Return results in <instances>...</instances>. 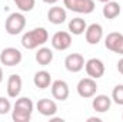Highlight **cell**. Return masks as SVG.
Returning <instances> with one entry per match:
<instances>
[{
    "mask_svg": "<svg viewBox=\"0 0 123 122\" xmlns=\"http://www.w3.org/2000/svg\"><path fill=\"white\" fill-rule=\"evenodd\" d=\"M49 40V32L44 27H34L33 30L23 33L22 36V46L27 50H34L43 46Z\"/></svg>",
    "mask_w": 123,
    "mask_h": 122,
    "instance_id": "6da1fadb",
    "label": "cell"
},
{
    "mask_svg": "<svg viewBox=\"0 0 123 122\" xmlns=\"http://www.w3.org/2000/svg\"><path fill=\"white\" fill-rule=\"evenodd\" d=\"M33 109H34V105L30 98H27V96L17 98L13 105L12 118L16 122H29L31 119Z\"/></svg>",
    "mask_w": 123,
    "mask_h": 122,
    "instance_id": "7a4b0ae2",
    "label": "cell"
},
{
    "mask_svg": "<svg viewBox=\"0 0 123 122\" xmlns=\"http://www.w3.org/2000/svg\"><path fill=\"white\" fill-rule=\"evenodd\" d=\"M26 27V17L23 14V12H14L10 13L4 22V30L10 36H16L20 34Z\"/></svg>",
    "mask_w": 123,
    "mask_h": 122,
    "instance_id": "3957f363",
    "label": "cell"
},
{
    "mask_svg": "<svg viewBox=\"0 0 123 122\" xmlns=\"http://www.w3.org/2000/svg\"><path fill=\"white\" fill-rule=\"evenodd\" d=\"M66 9L79 13V14H89L96 7L94 0H63Z\"/></svg>",
    "mask_w": 123,
    "mask_h": 122,
    "instance_id": "277c9868",
    "label": "cell"
},
{
    "mask_svg": "<svg viewBox=\"0 0 123 122\" xmlns=\"http://www.w3.org/2000/svg\"><path fill=\"white\" fill-rule=\"evenodd\" d=\"M22 59H23V55L17 47H4L0 52V62L4 66H9V68L16 66L22 62Z\"/></svg>",
    "mask_w": 123,
    "mask_h": 122,
    "instance_id": "5b68a950",
    "label": "cell"
},
{
    "mask_svg": "<svg viewBox=\"0 0 123 122\" xmlns=\"http://www.w3.org/2000/svg\"><path fill=\"white\" fill-rule=\"evenodd\" d=\"M97 88H99V86H97L96 79H93L90 76L80 79L79 83H77V86H76L79 96H82V98H85V99L93 98V96L96 95V92H97Z\"/></svg>",
    "mask_w": 123,
    "mask_h": 122,
    "instance_id": "8992f818",
    "label": "cell"
},
{
    "mask_svg": "<svg viewBox=\"0 0 123 122\" xmlns=\"http://www.w3.org/2000/svg\"><path fill=\"white\" fill-rule=\"evenodd\" d=\"M105 47L113 53L123 55V34L119 32H112L105 39Z\"/></svg>",
    "mask_w": 123,
    "mask_h": 122,
    "instance_id": "52a82bcc",
    "label": "cell"
},
{
    "mask_svg": "<svg viewBox=\"0 0 123 122\" xmlns=\"http://www.w3.org/2000/svg\"><path fill=\"white\" fill-rule=\"evenodd\" d=\"M52 46L56 50H67L72 46V33L70 32H56L52 36Z\"/></svg>",
    "mask_w": 123,
    "mask_h": 122,
    "instance_id": "ba28073f",
    "label": "cell"
},
{
    "mask_svg": "<svg viewBox=\"0 0 123 122\" xmlns=\"http://www.w3.org/2000/svg\"><path fill=\"white\" fill-rule=\"evenodd\" d=\"M85 69H86L87 76H90L93 79H100L105 75V70H106L105 63L100 61V59H97V58H92V59L86 61Z\"/></svg>",
    "mask_w": 123,
    "mask_h": 122,
    "instance_id": "9c48e42d",
    "label": "cell"
},
{
    "mask_svg": "<svg viewBox=\"0 0 123 122\" xmlns=\"http://www.w3.org/2000/svg\"><path fill=\"white\" fill-rule=\"evenodd\" d=\"M50 91H52V96L53 99L56 101H66L70 95V89H69V85L67 82L57 79V81H53L52 85H50Z\"/></svg>",
    "mask_w": 123,
    "mask_h": 122,
    "instance_id": "30bf717a",
    "label": "cell"
},
{
    "mask_svg": "<svg viewBox=\"0 0 123 122\" xmlns=\"http://www.w3.org/2000/svg\"><path fill=\"white\" fill-rule=\"evenodd\" d=\"M85 58L80 53H70L64 59V68L72 73H77L85 68Z\"/></svg>",
    "mask_w": 123,
    "mask_h": 122,
    "instance_id": "8fae6325",
    "label": "cell"
},
{
    "mask_svg": "<svg viewBox=\"0 0 123 122\" xmlns=\"http://www.w3.org/2000/svg\"><path fill=\"white\" fill-rule=\"evenodd\" d=\"M36 108L39 111L40 115L43 116H55L56 112H57V105L53 99H49V98H43V99H39V102L36 103Z\"/></svg>",
    "mask_w": 123,
    "mask_h": 122,
    "instance_id": "7c38bea8",
    "label": "cell"
},
{
    "mask_svg": "<svg viewBox=\"0 0 123 122\" xmlns=\"http://www.w3.org/2000/svg\"><path fill=\"white\" fill-rule=\"evenodd\" d=\"M85 37H86V42L89 45H97L103 39V27H102V25H99V23L89 25L86 27V32H85Z\"/></svg>",
    "mask_w": 123,
    "mask_h": 122,
    "instance_id": "4fadbf2b",
    "label": "cell"
},
{
    "mask_svg": "<svg viewBox=\"0 0 123 122\" xmlns=\"http://www.w3.org/2000/svg\"><path fill=\"white\" fill-rule=\"evenodd\" d=\"M22 88H23V81H22L20 75H17V73L10 75L9 79H7V88H6L9 98H13V99L19 98V95L22 92Z\"/></svg>",
    "mask_w": 123,
    "mask_h": 122,
    "instance_id": "5bb4252c",
    "label": "cell"
},
{
    "mask_svg": "<svg viewBox=\"0 0 123 122\" xmlns=\"http://www.w3.org/2000/svg\"><path fill=\"white\" fill-rule=\"evenodd\" d=\"M66 19H67V13L66 9L62 6H53L47 12V20L52 25H62L66 22Z\"/></svg>",
    "mask_w": 123,
    "mask_h": 122,
    "instance_id": "9a60e30c",
    "label": "cell"
},
{
    "mask_svg": "<svg viewBox=\"0 0 123 122\" xmlns=\"http://www.w3.org/2000/svg\"><path fill=\"white\" fill-rule=\"evenodd\" d=\"M112 102H113L112 98H109L107 95H96V96H93L92 106L96 112L103 114V112H107L112 108Z\"/></svg>",
    "mask_w": 123,
    "mask_h": 122,
    "instance_id": "2e32d148",
    "label": "cell"
},
{
    "mask_svg": "<svg viewBox=\"0 0 123 122\" xmlns=\"http://www.w3.org/2000/svg\"><path fill=\"white\" fill-rule=\"evenodd\" d=\"M33 83L37 89H46L52 85V75L47 70H39L33 76Z\"/></svg>",
    "mask_w": 123,
    "mask_h": 122,
    "instance_id": "e0dca14e",
    "label": "cell"
},
{
    "mask_svg": "<svg viewBox=\"0 0 123 122\" xmlns=\"http://www.w3.org/2000/svg\"><path fill=\"white\" fill-rule=\"evenodd\" d=\"M102 13H103V16H105L107 20H113V19H116V17L122 13V6H120L117 1L110 0V1H107V3H105Z\"/></svg>",
    "mask_w": 123,
    "mask_h": 122,
    "instance_id": "ac0fdd59",
    "label": "cell"
},
{
    "mask_svg": "<svg viewBox=\"0 0 123 122\" xmlns=\"http://www.w3.org/2000/svg\"><path fill=\"white\" fill-rule=\"evenodd\" d=\"M36 62L42 66H47L50 65L53 61V50L50 47H44V46H40L37 47V52H36Z\"/></svg>",
    "mask_w": 123,
    "mask_h": 122,
    "instance_id": "d6986e66",
    "label": "cell"
},
{
    "mask_svg": "<svg viewBox=\"0 0 123 122\" xmlns=\"http://www.w3.org/2000/svg\"><path fill=\"white\" fill-rule=\"evenodd\" d=\"M67 27H69V32H70L72 34L80 36V34H83V33L86 32L87 25H86V20H85V19H82V17H74V19H72V20L69 22Z\"/></svg>",
    "mask_w": 123,
    "mask_h": 122,
    "instance_id": "ffe728a7",
    "label": "cell"
},
{
    "mask_svg": "<svg viewBox=\"0 0 123 122\" xmlns=\"http://www.w3.org/2000/svg\"><path fill=\"white\" fill-rule=\"evenodd\" d=\"M13 1L17 6V9L23 13L31 12L34 9V4H36V0H13Z\"/></svg>",
    "mask_w": 123,
    "mask_h": 122,
    "instance_id": "44dd1931",
    "label": "cell"
},
{
    "mask_svg": "<svg viewBox=\"0 0 123 122\" xmlns=\"http://www.w3.org/2000/svg\"><path fill=\"white\" fill-rule=\"evenodd\" d=\"M112 101L117 105H123V85H116L112 91Z\"/></svg>",
    "mask_w": 123,
    "mask_h": 122,
    "instance_id": "7402d4cb",
    "label": "cell"
},
{
    "mask_svg": "<svg viewBox=\"0 0 123 122\" xmlns=\"http://www.w3.org/2000/svg\"><path fill=\"white\" fill-rule=\"evenodd\" d=\"M12 111V103L7 98L0 96V115H6Z\"/></svg>",
    "mask_w": 123,
    "mask_h": 122,
    "instance_id": "603a6c76",
    "label": "cell"
},
{
    "mask_svg": "<svg viewBox=\"0 0 123 122\" xmlns=\"http://www.w3.org/2000/svg\"><path fill=\"white\" fill-rule=\"evenodd\" d=\"M117 70H119V73L123 75V58L119 59V62H117Z\"/></svg>",
    "mask_w": 123,
    "mask_h": 122,
    "instance_id": "cb8c5ba5",
    "label": "cell"
},
{
    "mask_svg": "<svg viewBox=\"0 0 123 122\" xmlns=\"http://www.w3.org/2000/svg\"><path fill=\"white\" fill-rule=\"evenodd\" d=\"M43 3H47V4H56L59 0H42Z\"/></svg>",
    "mask_w": 123,
    "mask_h": 122,
    "instance_id": "d4e9b609",
    "label": "cell"
},
{
    "mask_svg": "<svg viewBox=\"0 0 123 122\" xmlns=\"http://www.w3.org/2000/svg\"><path fill=\"white\" fill-rule=\"evenodd\" d=\"M87 121H89V122H93V121H96V122H100L102 119H100V118H96V116H92V118H87Z\"/></svg>",
    "mask_w": 123,
    "mask_h": 122,
    "instance_id": "484cf974",
    "label": "cell"
},
{
    "mask_svg": "<svg viewBox=\"0 0 123 122\" xmlns=\"http://www.w3.org/2000/svg\"><path fill=\"white\" fill-rule=\"evenodd\" d=\"M3 82V69L0 68V83Z\"/></svg>",
    "mask_w": 123,
    "mask_h": 122,
    "instance_id": "4316f807",
    "label": "cell"
},
{
    "mask_svg": "<svg viewBox=\"0 0 123 122\" xmlns=\"http://www.w3.org/2000/svg\"><path fill=\"white\" fill-rule=\"evenodd\" d=\"M97 1H100V3H103V4H105V3H107V1H110V0H97Z\"/></svg>",
    "mask_w": 123,
    "mask_h": 122,
    "instance_id": "83f0119b",
    "label": "cell"
},
{
    "mask_svg": "<svg viewBox=\"0 0 123 122\" xmlns=\"http://www.w3.org/2000/svg\"><path fill=\"white\" fill-rule=\"evenodd\" d=\"M122 12H123V7H122Z\"/></svg>",
    "mask_w": 123,
    "mask_h": 122,
    "instance_id": "f1b7e54d",
    "label": "cell"
},
{
    "mask_svg": "<svg viewBox=\"0 0 123 122\" xmlns=\"http://www.w3.org/2000/svg\"><path fill=\"white\" fill-rule=\"evenodd\" d=\"M122 118H123V115H122Z\"/></svg>",
    "mask_w": 123,
    "mask_h": 122,
    "instance_id": "f546056e",
    "label": "cell"
}]
</instances>
